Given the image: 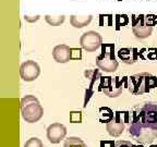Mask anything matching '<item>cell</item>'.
Listing matches in <instances>:
<instances>
[{"label":"cell","mask_w":157,"mask_h":147,"mask_svg":"<svg viewBox=\"0 0 157 147\" xmlns=\"http://www.w3.org/2000/svg\"><path fill=\"white\" fill-rule=\"evenodd\" d=\"M129 133L135 142L152 144L157 140V104L147 101L132 110Z\"/></svg>","instance_id":"1"},{"label":"cell","mask_w":157,"mask_h":147,"mask_svg":"<svg viewBox=\"0 0 157 147\" xmlns=\"http://www.w3.org/2000/svg\"><path fill=\"white\" fill-rule=\"evenodd\" d=\"M155 87H157V77L148 72H141L128 77V89L133 95L148 93Z\"/></svg>","instance_id":"2"},{"label":"cell","mask_w":157,"mask_h":147,"mask_svg":"<svg viewBox=\"0 0 157 147\" xmlns=\"http://www.w3.org/2000/svg\"><path fill=\"white\" fill-rule=\"evenodd\" d=\"M21 115L27 123L38 122L44 115V109L35 96L26 95L21 99Z\"/></svg>","instance_id":"3"},{"label":"cell","mask_w":157,"mask_h":147,"mask_svg":"<svg viewBox=\"0 0 157 147\" xmlns=\"http://www.w3.org/2000/svg\"><path fill=\"white\" fill-rule=\"evenodd\" d=\"M123 83L127 84L128 87V77H122L121 80L119 76H101L99 87L97 88L98 92H103L107 97L117 98L122 94Z\"/></svg>","instance_id":"4"},{"label":"cell","mask_w":157,"mask_h":147,"mask_svg":"<svg viewBox=\"0 0 157 147\" xmlns=\"http://www.w3.org/2000/svg\"><path fill=\"white\" fill-rule=\"evenodd\" d=\"M96 64L101 71L105 72H115L117 70L119 63L115 57V45H101V54L96 57Z\"/></svg>","instance_id":"5"},{"label":"cell","mask_w":157,"mask_h":147,"mask_svg":"<svg viewBox=\"0 0 157 147\" xmlns=\"http://www.w3.org/2000/svg\"><path fill=\"white\" fill-rule=\"evenodd\" d=\"M130 122L129 121V112L128 111H116L115 117L109 123H107L106 129L108 133L113 137L120 136L124 131L125 123Z\"/></svg>","instance_id":"6"},{"label":"cell","mask_w":157,"mask_h":147,"mask_svg":"<svg viewBox=\"0 0 157 147\" xmlns=\"http://www.w3.org/2000/svg\"><path fill=\"white\" fill-rule=\"evenodd\" d=\"M80 44L83 49H85L88 52L96 51L99 47L103 45V38L99 33L95 31H88L84 33L80 38Z\"/></svg>","instance_id":"7"},{"label":"cell","mask_w":157,"mask_h":147,"mask_svg":"<svg viewBox=\"0 0 157 147\" xmlns=\"http://www.w3.org/2000/svg\"><path fill=\"white\" fill-rule=\"evenodd\" d=\"M40 74V68L39 66L33 60H29L21 64L20 68V75L21 78L25 82H33L35 81Z\"/></svg>","instance_id":"8"},{"label":"cell","mask_w":157,"mask_h":147,"mask_svg":"<svg viewBox=\"0 0 157 147\" xmlns=\"http://www.w3.org/2000/svg\"><path fill=\"white\" fill-rule=\"evenodd\" d=\"M133 34L136 38L144 39L150 37L153 32V26H148L145 22V15L140 14L137 17L133 15Z\"/></svg>","instance_id":"9"},{"label":"cell","mask_w":157,"mask_h":147,"mask_svg":"<svg viewBox=\"0 0 157 147\" xmlns=\"http://www.w3.org/2000/svg\"><path fill=\"white\" fill-rule=\"evenodd\" d=\"M67 135V127L61 123H52L47 129V138L52 144H58Z\"/></svg>","instance_id":"10"},{"label":"cell","mask_w":157,"mask_h":147,"mask_svg":"<svg viewBox=\"0 0 157 147\" xmlns=\"http://www.w3.org/2000/svg\"><path fill=\"white\" fill-rule=\"evenodd\" d=\"M84 74H85L86 78L90 81V85H88L87 89H86L85 97H84V105L83 106L84 107H86V106H87V103L90 101L91 97L93 96L94 92H95V89H94V85H95V83L98 81V80H101V74L98 70H86Z\"/></svg>","instance_id":"11"},{"label":"cell","mask_w":157,"mask_h":147,"mask_svg":"<svg viewBox=\"0 0 157 147\" xmlns=\"http://www.w3.org/2000/svg\"><path fill=\"white\" fill-rule=\"evenodd\" d=\"M52 57L58 63H67L71 60V48L67 45H57L52 50Z\"/></svg>","instance_id":"12"},{"label":"cell","mask_w":157,"mask_h":147,"mask_svg":"<svg viewBox=\"0 0 157 147\" xmlns=\"http://www.w3.org/2000/svg\"><path fill=\"white\" fill-rule=\"evenodd\" d=\"M137 49L136 48H121L118 51V57L125 64H133L137 60Z\"/></svg>","instance_id":"13"},{"label":"cell","mask_w":157,"mask_h":147,"mask_svg":"<svg viewBox=\"0 0 157 147\" xmlns=\"http://www.w3.org/2000/svg\"><path fill=\"white\" fill-rule=\"evenodd\" d=\"M93 17L92 15H85V17H78V15H71L70 17V24L75 28H82L87 26L92 22Z\"/></svg>","instance_id":"14"},{"label":"cell","mask_w":157,"mask_h":147,"mask_svg":"<svg viewBox=\"0 0 157 147\" xmlns=\"http://www.w3.org/2000/svg\"><path fill=\"white\" fill-rule=\"evenodd\" d=\"M99 115H101L99 121L101 123H109L113 119V117H115L113 111L108 107H101L99 109Z\"/></svg>","instance_id":"15"},{"label":"cell","mask_w":157,"mask_h":147,"mask_svg":"<svg viewBox=\"0 0 157 147\" xmlns=\"http://www.w3.org/2000/svg\"><path fill=\"white\" fill-rule=\"evenodd\" d=\"M64 147H87V145L80 137L70 136L64 141Z\"/></svg>","instance_id":"16"},{"label":"cell","mask_w":157,"mask_h":147,"mask_svg":"<svg viewBox=\"0 0 157 147\" xmlns=\"http://www.w3.org/2000/svg\"><path fill=\"white\" fill-rule=\"evenodd\" d=\"M66 17L64 15H58V17H52V15H46L45 21L52 26H59L64 22Z\"/></svg>","instance_id":"17"},{"label":"cell","mask_w":157,"mask_h":147,"mask_svg":"<svg viewBox=\"0 0 157 147\" xmlns=\"http://www.w3.org/2000/svg\"><path fill=\"white\" fill-rule=\"evenodd\" d=\"M129 23V17L127 14H117L116 15V28L119 29L121 26H125Z\"/></svg>","instance_id":"18"},{"label":"cell","mask_w":157,"mask_h":147,"mask_svg":"<svg viewBox=\"0 0 157 147\" xmlns=\"http://www.w3.org/2000/svg\"><path fill=\"white\" fill-rule=\"evenodd\" d=\"M24 147H44L42 141L37 138V137H32L29 141H26V143L24 144Z\"/></svg>","instance_id":"19"},{"label":"cell","mask_w":157,"mask_h":147,"mask_svg":"<svg viewBox=\"0 0 157 147\" xmlns=\"http://www.w3.org/2000/svg\"><path fill=\"white\" fill-rule=\"evenodd\" d=\"M70 122L71 123H81L82 122V112L81 111H71V112H70Z\"/></svg>","instance_id":"20"},{"label":"cell","mask_w":157,"mask_h":147,"mask_svg":"<svg viewBox=\"0 0 157 147\" xmlns=\"http://www.w3.org/2000/svg\"><path fill=\"white\" fill-rule=\"evenodd\" d=\"M145 22L148 26H155L157 24V15L147 14L145 15Z\"/></svg>","instance_id":"21"},{"label":"cell","mask_w":157,"mask_h":147,"mask_svg":"<svg viewBox=\"0 0 157 147\" xmlns=\"http://www.w3.org/2000/svg\"><path fill=\"white\" fill-rule=\"evenodd\" d=\"M82 50L80 48H71V60H81Z\"/></svg>","instance_id":"22"},{"label":"cell","mask_w":157,"mask_h":147,"mask_svg":"<svg viewBox=\"0 0 157 147\" xmlns=\"http://www.w3.org/2000/svg\"><path fill=\"white\" fill-rule=\"evenodd\" d=\"M147 59L150 60H157V48H148L147 49Z\"/></svg>","instance_id":"23"},{"label":"cell","mask_w":157,"mask_h":147,"mask_svg":"<svg viewBox=\"0 0 157 147\" xmlns=\"http://www.w3.org/2000/svg\"><path fill=\"white\" fill-rule=\"evenodd\" d=\"M133 144L129 141H118L116 142V147H132Z\"/></svg>","instance_id":"24"},{"label":"cell","mask_w":157,"mask_h":147,"mask_svg":"<svg viewBox=\"0 0 157 147\" xmlns=\"http://www.w3.org/2000/svg\"><path fill=\"white\" fill-rule=\"evenodd\" d=\"M31 17H27V15H25L24 19H25V21H27V22H35V21H37V20L39 19V15H36L35 19H31Z\"/></svg>","instance_id":"25"},{"label":"cell","mask_w":157,"mask_h":147,"mask_svg":"<svg viewBox=\"0 0 157 147\" xmlns=\"http://www.w3.org/2000/svg\"><path fill=\"white\" fill-rule=\"evenodd\" d=\"M132 147H144V146H143V144H142V145H133Z\"/></svg>","instance_id":"26"},{"label":"cell","mask_w":157,"mask_h":147,"mask_svg":"<svg viewBox=\"0 0 157 147\" xmlns=\"http://www.w3.org/2000/svg\"><path fill=\"white\" fill-rule=\"evenodd\" d=\"M150 147H157V145H151Z\"/></svg>","instance_id":"27"},{"label":"cell","mask_w":157,"mask_h":147,"mask_svg":"<svg viewBox=\"0 0 157 147\" xmlns=\"http://www.w3.org/2000/svg\"><path fill=\"white\" fill-rule=\"evenodd\" d=\"M119 1H120V0H119Z\"/></svg>","instance_id":"28"}]
</instances>
